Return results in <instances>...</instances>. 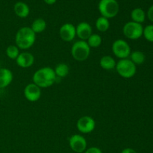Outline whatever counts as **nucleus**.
Segmentation results:
<instances>
[{"mask_svg": "<svg viewBox=\"0 0 153 153\" xmlns=\"http://www.w3.org/2000/svg\"><path fill=\"white\" fill-rule=\"evenodd\" d=\"M57 79L55 70L49 67H42L34 73L33 83L40 88H49L54 85Z\"/></svg>", "mask_w": 153, "mask_h": 153, "instance_id": "f257e3e1", "label": "nucleus"}, {"mask_svg": "<svg viewBox=\"0 0 153 153\" xmlns=\"http://www.w3.org/2000/svg\"><path fill=\"white\" fill-rule=\"evenodd\" d=\"M36 40V34L30 27L19 28L15 36L16 46L20 49H28L34 45Z\"/></svg>", "mask_w": 153, "mask_h": 153, "instance_id": "f03ea898", "label": "nucleus"}, {"mask_svg": "<svg viewBox=\"0 0 153 153\" xmlns=\"http://www.w3.org/2000/svg\"><path fill=\"white\" fill-rule=\"evenodd\" d=\"M98 9L102 16L111 19L118 14L120 6L117 0H100Z\"/></svg>", "mask_w": 153, "mask_h": 153, "instance_id": "7ed1b4c3", "label": "nucleus"}, {"mask_svg": "<svg viewBox=\"0 0 153 153\" xmlns=\"http://www.w3.org/2000/svg\"><path fill=\"white\" fill-rule=\"evenodd\" d=\"M71 54L73 58L77 61H85L89 58L91 54V47L87 41L78 40L75 42L71 48Z\"/></svg>", "mask_w": 153, "mask_h": 153, "instance_id": "20e7f679", "label": "nucleus"}, {"mask_svg": "<svg viewBox=\"0 0 153 153\" xmlns=\"http://www.w3.org/2000/svg\"><path fill=\"white\" fill-rule=\"evenodd\" d=\"M115 69L118 74L124 79H131L137 72L136 65L128 58L119 60L117 62Z\"/></svg>", "mask_w": 153, "mask_h": 153, "instance_id": "39448f33", "label": "nucleus"}, {"mask_svg": "<svg viewBox=\"0 0 153 153\" xmlns=\"http://www.w3.org/2000/svg\"><path fill=\"white\" fill-rule=\"evenodd\" d=\"M143 31V25L133 21L126 22L123 28V32L125 37L130 40H137L141 37Z\"/></svg>", "mask_w": 153, "mask_h": 153, "instance_id": "423d86ee", "label": "nucleus"}, {"mask_svg": "<svg viewBox=\"0 0 153 153\" xmlns=\"http://www.w3.org/2000/svg\"><path fill=\"white\" fill-rule=\"evenodd\" d=\"M111 49L114 55L120 60L128 58L131 52L128 43L123 39H118L114 41Z\"/></svg>", "mask_w": 153, "mask_h": 153, "instance_id": "0eeeda50", "label": "nucleus"}, {"mask_svg": "<svg viewBox=\"0 0 153 153\" xmlns=\"http://www.w3.org/2000/svg\"><path fill=\"white\" fill-rule=\"evenodd\" d=\"M76 126L81 133L88 134L95 129L96 122L91 117L84 116L78 120Z\"/></svg>", "mask_w": 153, "mask_h": 153, "instance_id": "6e6552de", "label": "nucleus"}, {"mask_svg": "<svg viewBox=\"0 0 153 153\" xmlns=\"http://www.w3.org/2000/svg\"><path fill=\"white\" fill-rule=\"evenodd\" d=\"M69 145L73 152L82 153L87 149V140L80 134H73L69 139Z\"/></svg>", "mask_w": 153, "mask_h": 153, "instance_id": "1a4fd4ad", "label": "nucleus"}, {"mask_svg": "<svg viewBox=\"0 0 153 153\" xmlns=\"http://www.w3.org/2000/svg\"><path fill=\"white\" fill-rule=\"evenodd\" d=\"M24 96L28 101L34 102L40 100L41 97V88L35 84H28L24 88Z\"/></svg>", "mask_w": 153, "mask_h": 153, "instance_id": "9d476101", "label": "nucleus"}, {"mask_svg": "<svg viewBox=\"0 0 153 153\" xmlns=\"http://www.w3.org/2000/svg\"><path fill=\"white\" fill-rule=\"evenodd\" d=\"M59 35L64 41H72L76 36V27L71 23L64 24L59 29Z\"/></svg>", "mask_w": 153, "mask_h": 153, "instance_id": "9b49d317", "label": "nucleus"}, {"mask_svg": "<svg viewBox=\"0 0 153 153\" xmlns=\"http://www.w3.org/2000/svg\"><path fill=\"white\" fill-rule=\"evenodd\" d=\"M76 35L81 40H85L86 41L90 36L93 34L92 27L88 22H82L77 25L76 27Z\"/></svg>", "mask_w": 153, "mask_h": 153, "instance_id": "f8f14e48", "label": "nucleus"}, {"mask_svg": "<svg viewBox=\"0 0 153 153\" xmlns=\"http://www.w3.org/2000/svg\"><path fill=\"white\" fill-rule=\"evenodd\" d=\"M16 62L19 67L28 68L34 64V57L30 52H22V53H19V56L16 59Z\"/></svg>", "mask_w": 153, "mask_h": 153, "instance_id": "ddd939ff", "label": "nucleus"}, {"mask_svg": "<svg viewBox=\"0 0 153 153\" xmlns=\"http://www.w3.org/2000/svg\"><path fill=\"white\" fill-rule=\"evenodd\" d=\"M13 73L9 69H0V89L6 88L13 81Z\"/></svg>", "mask_w": 153, "mask_h": 153, "instance_id": "4468645a", "label": "nucleus"}, {"mask_svg": "<svg viewBox=\"0 0 153 153\" xmlns=\"http://www.w3.org/2000/svg\"><path fill=\"white\" fill-rule=\"evenodd\" d=\"M15 14L20 18H26L29 15L30 9L27 4L22 1H18L13 6Z\"/></svg>", "mask_w": 153, "mask_h": 153, "instance_id": "2eb2a0df", "label": "nucleus"}, {"mask_svg": "<svg viewBox=\"0 0 153 153\" xmlns=\"http://www.w3.org/2000/svg\"><path fill=\"white\" fill-rule=\"evenodd\" d=\"M117 62L110 55H105L102 57L100 61V65L105 70H111L115 69Z\"/></svg>", "mask_w": 153, "mask_h": 153, "instance_id": "dca6fc26", "label": "nucleus"}, {"mask_svg": "<svg viewBox=\"0 0 153 153\" xmlns=\"http://www.w3.org/2000/svg\"><path fill=\"white\" fill-rule=\"evenodd\" d=\"M131 18L133 22H137V23H143L146 19V13L144 10L140 7H137L131 10Z\"/></svg>", "mask_w": 153, "mask_h": 153, "instance_id": "f3484780", "label": "nucleus"}, {"mask_svg": "<svg viewBox=\"0 0 153 153\" xmlns=\"http://www.w3.org/2000/svg\"><path fill=\"white\" fill-rule=\"evenodd\" d=\"M30 28L35 34L42 33L46 28V22L42 18H37L35 20L33 21Z\"/></svg>", "mask_w": 153, "mask_h": 153, "instance_id": "a211bd4d", "label": "nucleus"}, {"mask_svg": "<svg viewBox=\"0 0 153 153\" xmlns=\"http://www.w3.org/2000/svg\"><path fill=\"white\" fill-rule=\"evenodd\" d=\"M110 27V22L108 19L103 16H100L96 21V28L100 32H105Z\"/></svg>", "mask_w": 153, "mask_h": 153, "instance_id": "6ab92c4d", "label": "nucleus"}, {"mask_svg": "<svg viewBox=\"0 0 153 153\" xmlns=\"http://www.w3.org/2000/svg\"><path fill=\"white\" fill-rule=\"evenodd\" d=\"M130 60L137 65H141L144 63L145 60H146V56L143 54V52H140V51H134V52H131L130 54Z\"/></svg>", "mask_w": 153, "mask_h": 153, "instance_id": "aec40b11", "label": "nucleus"}, {"mask_svg": "<svg viewBox=\"0 0 153 153\" xmlns=\"http://www.w3.org/2000/svg\"><path fill=\"white\" fill-rule=\"evenodd\" d=\"M55 73L56 76H58L60 78L66 77L67 75L69 74L70 72V68H69L68 65L64 63H61V64H58L55 67Z\"/></svg>", "mask_w": 153, "mask_h": 153, "instance_id": "412c9836", "label": "nucleus"}, {"mask_svg": "<svg viewBox=\"0 0 153 153\" xmlns=\"http://www.w3.org/2000/svg\"><path fill=\"white\" fill-rule=\"evenodd\" d=\"M86 41L91 48H97L102 44V37L97 34H92Z\"/></svg>", "mask_w": 153, "mask_h": 153, "instance_id": "4be33fe9", "label": "nucleus"}, {"mask_svg": "<svg viewBox=\"0 0 153 153\" xmlns=\"http://www.w3.org/2000/svg\"><path fill=\"white\" fill-rule=\"evenodd\" d=\"M19 49L16 45H10L6 49V55L10 59L16 60L19 55Z\"/></svg>", "mask_w": 153, "mask_h": 153, "instance_id": "5701e85b", "label": "nucleus"}, {"mask_svg": "<svg viewBox=\"0 0 153 153\" xmlns=\"http://www.w3.org/2000/svg\"><path fill=\"white\" fill-rule=\"evenodd\" d=\"M143 36L147 41L153 43V25H148L143 28Z\"/></svg>", "mask_w": 153, "mask_h": 153, "instance_id": "b1692460", "label": "nucleus"}, {"mask_svg": "<svg viewBox=\"0 0 153 153\" xmlns=\"http://www.w3.org/2000/svg\"><path fill=\"white\" fill-rule=\"evenodd\" d=\"M85 153H102V150L100 148L96 147V146H92V147L87 149L85 151Z\"/></svg>", "mask_w": 153, "mask_h": 153, "instance_id": "393cba45", "label": "nucleus"}, {"mask_svg": "<svg viewBox=\"0 0 153 153\" xmlns=\"http://www.w3.org/2000/svg\"><path fill=\"white\" fill-rule=\"evenodd\" d=\"M147 17L151 22H153V5L149 7L147 11Z\"/></svg>", "mask_w": 153, "mask_h": 153, "instance_id": "a878e982", "label": "nucleus"}, {"mask_svg": "<svg viewBox=\"0 0 153 153\" xmlns=\"http://www.w3.org/2000/svg\"><path fill=\"white\" fill-rule=\"evenodd\" d=\"M121 153H137V152L131 148H126L121 152Z\"/></svg>", "mask_w": 153, "mask_h": 153, "instance_id": "bb28decb", "label": "nucleus"}, {"mask_svg": "<svg viewBox=\"0 0 153 153\" xmlns=\"http://www.w3.org/2000/svg\"><path fill=\"white\" fill-rule=\"evenodd\" d=\"M43 1L47 4H53L56 2L57 0H43Z\"/></svg>", "mask_w": 153, "mask_h": 153, "instance_id": "cd10ccee", "label": "nucleus"}]
</instances>
